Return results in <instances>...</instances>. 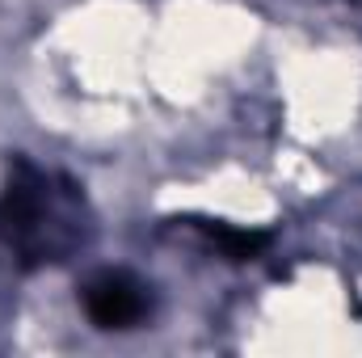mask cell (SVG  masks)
Here are the masks:
<instances>
[{
  "label": "cell",
  "mask_w": 362,
  "mask_h": 358,
  "mask_svg": "<svg viewBox=\"0 0 362 358\" xmlns=\"http://www.w3.org/2000/svg\"><path fill=\"white\" fill-rule=\"evenodd\" d=\"M81 299H85V312L97 329H135L152 308L148 287L122 270H105V274L89 278Z\"/></svg>",
  "instance_id": "obj_2"
},
{
  "label": "cell",
  "mask_w": 362,
  "mask_h": 358,
  "mask_svg": "<svg viewBox=\"0 0 362 358\" xmlns=\"http://www.w3.org/2000/svg\"><path fill=\"white\" fill-rule=\"evenodd\" d=\"M0 241L21 258V266L59 262L81 241L72 207H64L51 181L25 161L13 165L8 185L0 194Z\"/></svg>",
  "instance_id": "obj_1"
},
{
  "label": "cell",
  "mask_w": 362,
  "mask_h": 358,
  "mask_svg": "<svg viewBox=\"0 0 362 358\" xmlns=\"http://www.w3.org/2000/svg\"><path fill=\"white\" fill-rule=\"evenodd\" d=\"M198 228L206 232V241H211L228 262H253V258L270 245L266 232H245V228H228V224H198Z\"/></svg>",
  "instance_id": "obj_3"
}]
</instances>
